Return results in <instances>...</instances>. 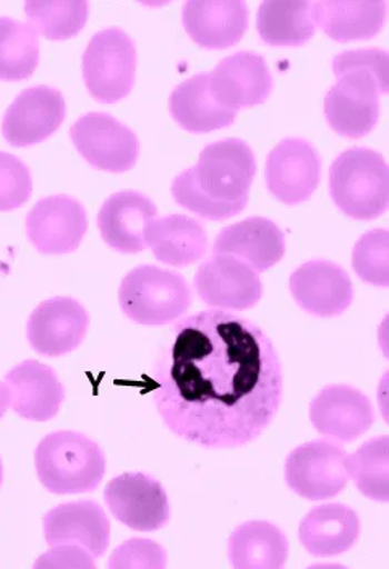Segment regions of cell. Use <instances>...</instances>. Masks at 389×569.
<instances>
[{"mask_svg":"<svg viewBox=\"0 0 389 569\" xmlns=\"http://www.w3.org/2000/svg\"><path fill=\"white\" fill-rule=\"evenodd\" d=\"M169 111L176 122L190 133H208L236 122L237 111L219 104L210 91L208 73L183 81L172 91Z\"/></svg>","mask_w":389,"mask_h":569,"instance_id":"27","label":"cell"},{"mask_svg":"<svg viewBox=\"0 0 389 569\" xmlns=\"http://www.w3.org/2000/svg\"><path fill=\"white\" fill-rule=\"evenodd\" d=\"M257 30L270 46H303L313 38L311 3L306 0H268L258 9Z\"/></svg>","mask_w":389,"mask_h":569,"instance_id":"29","label":"cell"},{"mask_svg":"<svg viewBox=\"0 0 389 569\" xmlns=\"http://www.w3.org/2000/svg\"><path fill=\"white\" fill-rule=\"evenodd\" d=\"M211 94L226 109L263 104L272 91V76L267 62L253 52H237L222 59L213 72L208 73Z\"/></svg>","mask_w":389,"mask_h":569,"instance_id":"16","label":"cell"},{"mask_svg":"<svg viewBox=\"0 0 389 569\" xmlns=\"http://www.w3.org/2000/svg\"><path fill=\"white\" fill-rule=\"evenodd\" d=\"M2 479H3V469H2V461H0V486H2Z\"/></svg>","mask_w":389,"mask_h":569,"instance_id":"38","label":"cell"},{"mask_svg":"<svg viewBox=\"0 0 389 569\" xmlns=\"http://www.w3.org/2000/svg\"><path fill=\"white\" fill-rule=\"evenodd\" d=\"M66 116V99L56 88L44 84L28 88L7 109L2 136L12 147H33L54 136Z\"/></svg>","mask_w":389,"mask_h":569,"instance_id":"11","label":"cell"},{"mask_svg":"<svg viewBox=\"0 0 389 569\" xmlns=\"http://www.w3.org/2000/svg\"><path fill=\"white\" fill-rule=\"evenodd\" d=\"M213 252L237 258L257 273H263L285 257V234L270 219L249 218L222 229L216 237Z\"/></svg>","mask_w":389,"mask_h":569,"instance_id":"23","label":"cell"},{"mask_svg":"<svg viewBox=\"0 0 389 569\" xmlns=\"http://www.w3.org/2000/svg\"><path fill=\"white\" fill-rule=\"evenodd\" d=\"M84 0H30L24 3L28 24L51 41H66L83 30L88 20Z\"/></svg>","mask_w":389,"mask_h":569,"instance_id":"31","label":"cell"},{"mask_svg":"<svg viewBox=\"0 0 389 569\" xmlns=\"http://www.w3.org/2000/svg\"><path fill=\"white\" fill-rule=\"evenodd\" d=\"M310 420L318 433L352 443L373 426L375 411L370 399L348 385L323 388L311 401Z\"/></svg>","mask_w":389,"mask_h":569,"instance_id":"17","label":"cell"},{"mask_svg":"<svg viewBox=\"0 0 389 569\" xmlns=\"http://www.w3.org/2000/svg\"><path fill=\"white\" fill-rule=\"evenodd\" d=\"M348 455L332 441L317 440L296 448L286 461V483L307 500H328L348 486Z\"/></svg>","mask_w":389,"mask_h":569,"instance_id":"8","label":"cell"},{"mask_svg":"<svg viewBox=\"0 0 389 569\" xmlns=\"http://www.w3.org/2000/svg\"><path fill=\"white\" fill-rule=\"evenodd\" d=\"M137 49L120 28H108L91 38L83 54L88 93L102 104L129 97L136 84Z\"/></svg>","mask_w":389,"mask_h":569,"instance_id":"7","label":"cell"},{"mask_svg":"<svg viewBox=\"0 0 389 569\" xmlns=\"http://www.w3.org/2000/svg\"><path fill=\"white\" fill-rule=\"evenodd\" d=\"M348 473L360 493L375 501H389V438L378 437L346 461Z\"/></svg>","mask_w":389,"mask_h":569,"instance_id":"32","label":"cell"},{"mask_svg":"<svg viewBox=\"0 0 389 569\" xmlns=\"http://www.w3.org/2000/svg\"><path fill=\"white\" fill-rule=\"evenodd\" d=\"M194 291L219 310H247L260 302L263 284L249 264L229 256H215L198 268Z\"/></svg>","mask_w":389,"mask_h":569,"instance_id":"12","label":"cell"},{"mask_svg":"<svg viewBox=\"0 0 389 569\" xmlns=\"http://www.w3.org/2000/svg\"><path fill=\"white\" fill-rule=\"evenodd\" d=\"M70 138L78 153L93 168L114 174L136 168L140 154L138 138L112 116L104 112L83 116L73 123Z\"/></svg>","mask_w":389,"mask_h":569,"instance_id":"9","label":"cell"},{"mask_svg":"<svg viewBox=\"0 0 389 569\" xmlns=\"http://www.w3.org/2000/svg\"><path fill=\"white\" fill-rule=\"evenodd\" d=\"M353 270L369 284L378 288L389 286V234L385 229H375L360 237L353 247Z\"/></svg>","mask_w":389,"mask_h":569,"instance_id":"33","label":"cell"},{"mask_svg":"<svg viewBox=\"0 0 389 569\" xmlns=\"http://www.w3.org/2000/svg\"><path fill=\"white\" fill-rule=\"evenodd\" d=\"M39 482L51 493L77 495L97 490L106 473V456L83 433L48 435L34 452Z\"/></svg>","mask_w":389,"mask_h":569,"instance_id":"4","label":"cell"},{"mask_svg":"<svg viewBox=\"0 0 389 569\" xmlns=\"http://www.w3.org/2000/svg\"><path fill=\"white\" fill-rule=\"evenodd\" d=\"M87 229L83 204L69 196L39 200L27 217L28 239L44 256L73 252L80 247Z\"/></svg>","mask_w":389,"mask_h":569,"instance_id":"13","label":"cell"},{"mask_svg":"<svg viewBox=\"0 0 389 569\" xmlns=\"http://www.w3.org/2000/svg\"><path fill=\"white\" fill-rule=\"evenodd\" d=\"M321 159L309 141L288 138L267 159V186L286 204L309 200L320 183Z\"/></svg>","mask_w":389,"mask_h":569,"instance_id":"14","label":"cell"},{"mask_svg":"<svg viewBox=\"0 0 389 569\" xmlns=\"http://www.w3.org/2000/svg\"><path fill=\"white\" fill-rule=\"evenodd\" d=\"M104 500L117 521L138 532H154L171 518L168 495L153 477L122 473L108 483Z\"/></svg>","mask_w":389,"mask_h":569,"instance_id":"10","label":"cell"},{"mask_svg":"<svg viewBox=\"0 0 389 569\" xmlns=\"http://www.w3.org/2000/svg\"><path fill=\"white\" fill-rule=\"evenodd\" d=\"M359 516L345 505H321L303 518L299 539L315 557H336L356 546Z\"/></svg>","mask_w":389,"mask_h":569,"instance_id":"25","label":"cell"},{"mask_svg":"<svg viewBox=\"0 0 389 569\" xmlns=\"http://www.w3.org/2000/svg\"><path fill=\"white\" fill-rule=\"evenodd\" d=\"M192 303L186 278L162 268L138 267L123 278L119 306L126 317L143 327H164L182 317Z\"/></svg>","mask_w":389,"mask_h":569,"instance_id":"6","label":"cell"},{"mask_svg":"<svg viewBox=\"0 0 389 569\" xmlns=\"http://www.w3.org/2000/svg\"><path fill=\"white\" fill-rule=\"evenodd\" d=\"M330 193L336 207L359 221L381 217L389 204V169L377 151L350 148L330 169Z\"/></svg>","mask_w":389,"mask_h":569,"instance_id":"5","label":"cell"},{"mask_svg":"<svg viewBox=\"0 0 389 569\" xmlns=\"http://www.w3.org/2000/svg\"><path fill=\"white\" fill-rule=\"evenodd\" d=\"M33 192L30 169L12 154L0 151V213L19 210Z\"/></svg>","mask_w":389,"mask_h":569,"instance_id":"34","label":"cell"},{"mask_svg":"<svg viewBox=\"0 0 389 569\" xmlns=\"http://www.w3.org/2000/svg\"><path fill=\"white\" fill-rule=\"evenodd\" d=\"M182 21L201 48L228 49L242 40L249 27V7L242 0H189Z\"/></svg>","mask_w":389,"mask_h":569,"instance_id":"21","label":"cell"},{"mask_svg":"<svg viewBox=\"0 0 389 569\" xmlns=\"http://www.w3.org/2000/svg\"><path fill=\"white\" fill-rule=\"evenodd\" d=\"M97 558L80 547L54 546L37 561V568H94Z\"/></svg>","mask_w":389,"mask_h":569,"instance_id":"36","label":"cell"},{"mask_svg":"<svg viewBox=\"0 0 389 569\" xmlns=\"http://www.w3.org/2000/svg\"><path fill=\"white\" fill-rule=\"evenodd\" d=\"M90 317L70 297H56L39 303L27 325L31 348L46 357L76 351L87 336Z\"/></svg>","mask_w":389,"mask_h":569,"instance_id":"15","label":"cell"},{"mask_svg":"<svg viewBox=\"0 0 389 569\" xmlns=\"http://www.w3.org/2000/svg\"><path fill=\"white\" fill-rule=\"evenodd\" d=\"M291 292L299 307L317 317H338L353 299L348 273L331 261L313 260L291 276Z\"/></svg>","mask_w":389,"mask_h":569,"instance_id":"20","label":"cell"},{"mask_svg":"<svg viewBox=\"0 0 389 569\" xmlns=\"http://www.w3.org/2000/svg\"><path fill=\"white\" fill-rule=\"evenodd\" d=\"M44 539L49 547H80L99 558L108 549L111 522L94 501H72L44 516Z\"/></svg>","mask_w":389,"mask_h":569,"instance_id":"19","label":"cell"},{"mask_svg":"<svg viewBox=\"0 0 389 569\" xmlns=\"http://www.w3.org/2000/svg\"><path fill=\"white\" fill-rule=\"evenodd\" d=\"M389 58L381 49L348 51L332 60L338 81L325 98V116L336 133L369 136L380 118V97L388 93Z\"/></svg>","mask_w":389,"mask_h":569,"instance_id":"3","label":"cell"},{"mask_svg":"<svg viewBox=\"0 0 389 569\" xmlns=\"http://www.w3.org/2000/svg\"><path fill=\"white\" fill-rule=\"evenodd\" d=\"M228 553L233 568L276 569L285 567L289 542L271 522L250 521L233 530Z\"/></svg>","mask_w":389,"mask_h":569,"instance_id":"28","label":"cell"},{"mask_svg":"<svg viewBox=\"0 0 389 569\" xmlns=\"http://www.w3.org/2000/svg\"><path fill=\"white\" fill-rule=\"evenodd\" d=\"M315 27L338 42L366 41L380 33L387 20L383 0H321L311 3Z\"/></svg>","mask_w":389,"mask_h":569,"instance_id":"24","label":"cell"},{"mask_svg":"<svg viewBox=\"0 0 389 569\" xmlns=\"http://www.w3.org/2000/svg\"><path fill=\"white\" fill-rule=\"evenodd\" d=\"M147 246L156 260L171 267H189L205 257L208 236L203 226L183 214L156 218L147 231Z\"/></svg>","mask_w":389,"mask_h":569,"instance_id":"26","label":"cell"},{"mask_svg":"<svg viewBox=\"0 0 389 569\" xmlns=\"http://www.w3.org/2000/svg\"><path fill=\"white\" fill-rule=\"evenodd\" d=\"M10 408L20 417L34 422H46L58 416L66 390L51 367L38 360H24L7 373Z\"/></svg>","mask_w":389,"mask_h":569,"instance_id":"22","label":"cell"},{"mask_svg":"<svg viewBox=\"0 0 389 569\" xmlns=\"http://www.w3.org/2000/svg\"><path fill=\"white\" fill-rule=\"evenodd\" d=\"M257 172L252 148L239 138L208 144L198 164L176 177L172 197L197 217L222 221L242 213Z\"/></svg>","mask_w":389,"mask_h":569,"instance_id":"2","label":"cell"},{"mask_svg":"<svg viewBox=\"0 0 389 569\" xmlns=\"http://www.w3.org/2000/svg\"><path fill=\"white\" fill-rule=\"evenodd\" d=\"M158 218V208L143 193L126 190L102 203L98 228L104 242L120 253H138L147 249L148 226Z\"/></svg>","mask_w":389,"mask_h":569,"instance_id":"18","label":"cell"},{"mask_svg":"<svg viewBox=\"0 0 389 569\" xmlns=\"http://www.w3.org/2000/svg\"><path fill=\"white\" fill-rule=\"evenodd\" d=\"M10 408V396L6 383H0V419L6 416L7 409Z\"/></svg>","mask_w":389,"mask_h":569,"instance_id":"37","label":"cell"},{"mask_svg":"<svg viewBox=\"0 0 389 569\" xmlns=\"http://www.w3.org/2000/svg\"><path fill=\"white\" fill-rule=\"evenodd\" d=\"M111 568H164L166 551L147 539H132L111 555Z\"/></svg>","mask_w":389,"mask_h":569,"instance_id":"35","label":"cell"},{"mask_svg":"<svg viewBox=\"0 0 389 569\" xmlns=\"http://www.w3.org/2000/svg\"><path fill=\"white\" fill-rule=\"evenodd\" d=\"M156 409L182 440L211 450L252 443L275 420L282 369L271 339L240 315L183 318L153 377Z\"/></svg>","mask_w":389,"mask_h":569,"instance_id":"1","label":"cell"},{"mask_svg":"<svg viewBox=\"0 0 389 569\" xmlns=\"http://www.w3.org/2000/svg\"><path fill=\"white\" fill-rule=\"evenodd\" d=\"M38 63L37 31L23 21L0 17V81L30 79Z\"/></svg>","mask_w":389,"mask_h":569,"instance_id":"30","label":"cell"}]
</instances>
